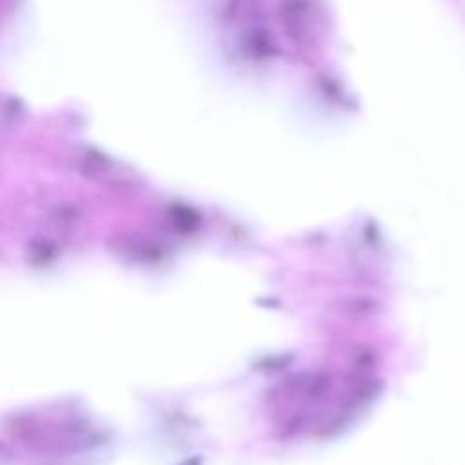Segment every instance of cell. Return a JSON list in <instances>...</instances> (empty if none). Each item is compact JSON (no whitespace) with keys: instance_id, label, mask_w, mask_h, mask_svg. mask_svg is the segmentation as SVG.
<instances>
[{"instance_id":"1","label":"cell","mask_w":465,"mask_h":465,"mask_svg":"<svg viewBox=\"0 0 465 465\" xmlns=\"http://www.w3.org/2000/svg\"><path fill=\"white\" fill-rule=\"evenodd\" d=\"M183 465H200V461L198 460H191V461H185Z\"/></svg>"}]
</instances>
